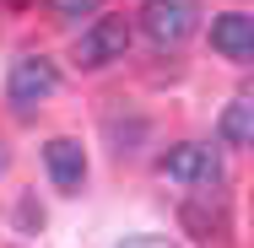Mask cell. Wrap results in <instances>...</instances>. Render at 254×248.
<instances>
[{"label": "cell", "instance_id": "obj_1", "mask_svg": "<svg viewBox=\"0 0 254 248\" xmlns=\"http://www.w3.org/2000/svg\"><path fill=\"white\" fill-rule=\"evenodd\" d=\"M200 27V0H146L141 5V33L157 49H179Z\"/></svg>", "mask_w": 254, "mask_h": 248}, {"label": "cell", "instance_id": "obj_2", "mask_svg": "<svg viewBox=\"0 0 254 248\" xmlns=\"http://www.w3.org/2000/svg\"><path fill=\"white\" fill-rule=\"evenodd\" d=\"M125 49H130V22H125V16H98V22L81 33L76 59H81L87 70H103V65L125 59Z\"/></svg>", "mask_w": 254, "mask_h": 248}, {"label": "cell", "instance_id": "obj_3", "mask_svg": "<svg viewBox=\"0 0 254 248\" xmlns=\"http://www.w3.org/2000/svg\"><path fill=\"white\" fill-rule=\"evenodd\" d=\"M54 87H60V70H54V59H44V54H22L11 65V76H5V98L16 102V108L44 102Z\"/></svg>", "mask_w": 254, "mask_h": 248}, {"label": "cell", "instance_id": "obj_4", "mask_svg": "<svg viewBox=\"0 0 254 248\" xmlns=\"http://www.w3.org/2000/svg\"><path fill=\"white\" fill-rule=\"evenodd\" d=\"M162 173H168L173 184L200 189V184H216V178H222V162H216V151H211V146L184 141V146H168V151H162Z\"/></svg>", "mask_w": 254, "mask_h": 248}, {"label": "cell", "instance_id": "obj_5", "mask_svg": "<svg viewBox=\"0 0 254 248\" xmlns=\"http://www.w3.org/2000/svg\"><path fill=\"white\" fill-rule=\"evenodd\" d=\"M211 49L233 65H249L254 59V16L249 11H222L211 22Z\"/></svg>", "mask_w": 254, "mask_h": 248}, {"label": "cell", "instance_id": "obj_6", "mask_svg": "<svg viewBox=\"0 0 254 248\" xmlns=\"http://www.w3.org/2000/svg\"><path fill=\"white\" fill-rule=\"evenodd\" d=\"M44 162H49L54 189L76 195V189L87 184V151H81V141H70V135H54L49 146H44Z\"/></svg>", "mask_w": 254, "mask_h": 248}, {"label": "cell", "instance_id": "obj_7", "mask_svg": "<svg viewBox=\"0 0 254 248\" xmlns=\"http://www.w3.org/2000/svg\"><path fill=\"white\" fill-rule=\"evenodd\" d=\"M249 141H254V98L244 92L222 113V146H249Z\"/></svg>", "mask_w": 254, "mask_h": 248}, {"label": "cell", "instance_id": "obj_8", "mask_svg": "<svg viewBox=\"0 0 254 248\" xmlns=\"http://www.w3.org/2000/svg\"><path fill=\"white\" fill-rule=\"evenodd\" d=\"M49 11L60 16V22H81V16H98L103 0H49Z\"/></svg>", "mask_w": 254, "mask_h": 248}, {"label": "cell", "instance_id": "obj_9", "mask_svg": "<svg viewBox=\"0 0 254 248\" xmlns=\"http://www.w3.org/2000/svg\"><path fill=\"white\" fill-rule=\"evenodd\" d=\"M119 248H173V243H162V238H130V243H119Z\"/></svg>", "mask_w": 254, "mask_h": 248}, {"label": "cell", "instance_id": "obj_10", "mask_svg": "<svg viewBox=\"0 0 254 248\" xmlns=\"http://www.w3.org/2000/svg\"><path fill=\"white\" fill-rule=\"evenodd\" d=\"M5 162H11V156H5V141H0V173H5Z\"/></svg>", "mask_w": 254, "mask_h": 248}]
</instances>
